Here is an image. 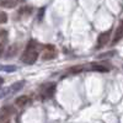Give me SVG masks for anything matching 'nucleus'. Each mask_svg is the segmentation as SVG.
Segmentation results:
<instances>
[{"label": "nucleus", "mask_w": 123, "mask_h": 123, "mask_svg": "<svg viewBox=\"0 0 123 123\" xmlns=\"http://www.w3.org/2000/svg\"><path fill=\"white\" fill-rule=\"evenodd\" d=\"M7 22V15L4 11H0V24H5Z\"/></svg>", "instance_id": "nucleus-16"}, {"label": "nucleus", "mask_w": 123, "mask_h": 123, "mask_svg": "<svg viewBox=\"0 0 123 123\" xmlns=\"http://www.w3.org/2000/svg\"><path fill=\"white\" fill-rule=\"evenodd\" d=\"M12 113H14V110H12L11 106H4L1 110H0V117H3L5 119H7L9 116L12 115Z\"/></svg>", "instance_id": "nucleus-7"}, {"label": "nucleus", "mask_w": 123, "mask_h": 123, "mask_svg": "<svg viewBox=\"0 0 123 123\" xmlns=\"http://www.w3.org/2000/svg\"><path fill=\"white\" fill-rule=\"evenodd\" d=\"M115 52H110V53H102L98 55V58H104V57H110V55H113Z\"/></svg>", "instance_id": "nucleus-18"}, {"label": "nucleus", "mask_w": 123, "mask_h": 123, "mask_svg": "<svg viewBox=\"0 0 123 123\" xmlns=\"http://www.w3.org/2000/svg\"><path fill=\"white\" fill-rule=\"evenodd\" d=\"M31 102V100H30V97L28 96H26V95H24V96H20V97H17L16 98V101H15V104H16V106L17 107H25L26 105H28Z\"/></svg>", "instance_id": "nucleus-6"}, {"label": "nucleus", "mask_w": 123, "mask_h": 123, "mask_svg": "<svg viewBox=\"0 0 123 123\" xmlns=\"http://www.w3.org/2000/svg\"><path fill=\"white\" fill-rule=\"evenodd\" d=\"M9 89H1L0 87V98H4L6 96H9Z\"/></svg>", "instance_id": "nucleus-15"}, {"label": "nucleus", "mask_w": 123, "mask_h": 123, "mask_svg": "<svg viewBox=\"0 0 123 123\" xmlns=\"http://www.w3.org/2000/svg\"><path fill=\"white\" fill-rule=\"evenodd\" d=\"M85 69H86L85 65H76V67H74V68H71L69 73H70V74H76V73H80V71H83V70H85Z\"/></svg>", "instance_id": "nucleus-14"}, {"label": "nucleus", "mask_w": 123, "mask_h": 123, "mask_svg": "<svg viewBox=\"0 0 123 123\" xmlns=\"http://www.w3.org/2000/svg\"><path fill=\"white\" fill-rule=\"evenodd\" d=\"M20 15H26V16H28L31 12H32V6H24V7H21L20 9Z\"/></svg>", "instance_id": "nucleus-13"}, {"label": "nucleus", "mask_w": 123, "mask_h": 123, "mask_svg": "<svg viewBox=\"0 0 123 123\" xmlns=\"http://www.w3.org/2000/svg\"><path fill=\"white\" fill-rule=\"evenodd\" d=\"M3 52H4V46H3V44H0V57H1Z\"/></svg>", "instance_id": "nucleus-19"}, {"label": "nucleus", "mask_w": 123, "mask_h": 123, "mask_svg": "<svg viewBox=\"0 0 123 123\" xmlns=\"http://www.w3.org/2000/svg\"><path fill=\"white\" fill-rule=\"evenodd\" d=\"M25 86V81L21 80V81H16L15 84H12L11 86L9 87V94L11 95V94H15V92L20 91V90H22V87Z\"/></svg>", "instance_id": "nucleus-5"}, {"label": "nucleus", "mask_w": 123, "mask_h": 123, "mask_svg": "<svg viewBox=\"0 0 123 123\" xmlns=\"http://www.w3.org/2000/svg\"><path fill=\"white\" fill-rule=\"evenodd\" d=\"M90 70H92V71H100V73H106V71H108V69L105 65H101V64H94V65H91Z\"/></svg>", "instance_id": "nucleus-12"}, {"label": "nucleus", "mask_w": 123, "mask_h": 123, "mask_svg": "<svg viewBox=\"0 0 123 123\" xmlns=\"http://www.w3.org/2000/svg\"><path fill=\"white\" fill-rule=\"evenodd\" d=\"M122 38V24L117 27L116 32H115V37H113V41H112V44H116L117 42H119Z\"/></svg>", "instance_id": "nucleus-10"}, {"label": "nucleus", "mask_w": 123, "mask_h": 123, "mask_svg": "<svg viewBox=\"0 0 123 123\" xmlns=\"http://www.w3.org/2000/svg\"><path fill=\"white\" fill-rule=\"evenodd\" d=\"M55 91V84L54 83H49V84H46L44 86H42V97H52L53 94Z\"/></svg>", "instance_id": "nucleus-3"}, {"label": "nucleus", "mask_w": 123, "mask_h": 123, "mask_svg": "<svg viewBox=\"0 0 123 123\" xmlns=\"http://www.w3.org/2000/svg\"><path fill=\"white\" fill-rule=\"evenodd\" d=\"M17 53V44H11L7 49H6V53H5V58H11Z\"/></svg>", "instance_id": "nucleus-9"}, {"label": "nucleus", "mask_w": 123, "mask_h": 123, "mask_svg": "<svg viewBox=\"0 0 123 123\" xmlns=\"http://www.w3.org/2000/svg\"><path fill=\"white\" fill-rule=\"evenodd\" d=\"M18 68L16 65H4V64H0V71H5V73H14L16 71Z\"/></svg>", "instance_id": "nucleus-11"}, {"label": "nucleus", "mask_w": 123, "mask_h": 123, "mask_svg": "<svg viewBox=\"0 0 123 123\" xmlns=\"http://www.w3.org/2000/svg\"><path fill=\"white\" fill-rule=\"evenodd\" d=\"M55 55H57V49H55V47L52 46V44H47V46L44 47V50H43L42 59H43V60H49V59H53Z\"/></svg>", "instance_id": "nucleus-2"}, {"label": "nucleus", "mask_w": 123, "mask_h": 123, "mask_svg": "<svg viewBox=\"0 0 123 123\" xmlns=\"http://www.w3.org/2000/svg\"><path fill=\"white\" fill-rule=\"evenodd\" d=\"M38 47H39V44L35 39H31L28 42L27 48H26V50L24 52V54L21 57V60L25 64L32 65V64L36 63V60L38 58Z\"/></svg>", "instance_id": "nucleus-1"}, {"label": "nucleus", "mask_w": 123, "mask_h": 123, "mask_svg": "<svg viewBox=\"0 0 123 123\" xmlns=\"http://www.w3.org/2000/svg\"><path fill=\"white\" fill-rule=\"evenodd\" d=\"M3 84H4V79H3V78H0V87H1Z\"/></svg>", "instance_id": "nucleus-20"}, {"label": "nucleus", "mask_w": 123, "mask_h": 123, "mask_svg": "<svg viewBox=\"0 0 123 123\" xmlns=\"http://www.w3.org/2000/svg\"><path fill=\"white\" fill-rule=\"evenodd\" d=\"M44 10H46V7H41L39 9V12H38V20H39V21L42 20V16L44 14Z\"/></svg>", "instance_id": "nucleus-17"}, {"label": "nucleus", "mask_w": 123, "mask_h": 123, "mask_svg": "<svg viewBox=\"0 0 123 123\" xmlns=\"http://www.w3.org/2000/svg\"><path fill=\"white\" fill-rule=\"evenodd\" d=\"M110 35H111V31H106V32L101 33L98 36V38H97V48H102V47H105L108 43Z\"/></svg>", "instance_id": "nucleus-4"}, {"label": "nucleus", "mask_w": 123, "mask_h": 123, "mask_svg": "<svg viewBox=\"0 0 123 123\" xmlns=\"http://www.w3.org/2000/svg\"><path fill=\"white\" fill-rule=\"evenodd\" d=\"M18 4V0H0V6L6 9H12Z\"/></svg>", "instance_id": "nucleus-8"}]
</instances>
